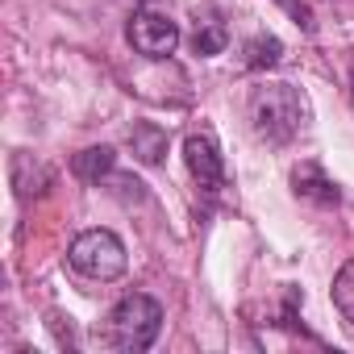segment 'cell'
Masks as SVG:
<instances>
[{
  "instance_id": "13",
  "label": "cell",
  "mask_w": 354,
  "mask_h": 354,
  "mask_svg": "<svg viewBox=\"0 0 354 354\" xmlns=\"http://www.w3.org/2000/svg\"><path fill=\"white\" fill-rule=\"evenodd\" d=\"M275 5H279V9H283V13H288V17H292L300 30H304V34H313V30H317V21H313V9L304 5V0H275Z\"/></svg>"
},
{
  "instance_id": "11",
  "label": "cell",
  "mask_w": 354,
  "mask_h": 354,
  "mask_svg": "<svg viewBox=\"0 0 354 354\" xmlns=\"http://www.w3.org/2000/svg\"><path fill=\"white\" fill-rule=\"evenodd\" d=\"M279 63H283V42L275 34H254L246 42V67L250 71H271Z\"/></svg>"
},
{
  "instance_id": "10",
  "label": "cell",
  "mask_w": 354,
  "mask_h": 354,
  "mask_svg": "<svg viewBox=\"0 0 354 354\" xmlns=\"http://www.w3.org/2000/svg\"><path fill=\"white\" fill-rule=\"evenodd\" d=\"M113 167H117V150L113 146H88V150H80L71 158V175L84 180V184H100L104 175H113Z\"/></svg>"
},
{
  "instance_id": "12",
  "label": "cell",
  "mask_w": 354,
  "mask_h": 354,
  "mask_svg": "<svg viewBox=\"0 0 354 354\" xmlns=\"http://www.w3.org/2000/svg\"><path fill=\"white\" fill-rule=\"evenodd\" d=\"M329 296H333V308L354 325V259L333 275V288H329Z\"/></svg>"
},
{
  "instance_id": "5",
  "label": "cell",
  "mask_w": 354,
  "mask_h": 354,
  "mask_svg": "<svg viewBox=\"0 0 354 354\" xmlns=\"http://www.w3.org/2000/svg\"><path fill=\"white\" fill-rule=\"evenodd\" d=\"M184 162L192 171V180L205 196H217L225 188V158L213 133H188L184 138Z\"/></svg>"
},
{
  "instance_id": "9",
  "label": "cell",
  "mask_w": 354,
  "mask_h": 354,
  "mask_svg": "<svg viewBox=\"0 0 354 354\" xmlns=\"http://www.w3.org/2000/svg\"><path fill=\"white\" fill-rule=\"evenodd\" d=\"M129 146H133V158H138V162L158 167L162 154H167V129L154 125V121H133V129H129Z\"/></svg>"
},
{
  "instance_id": "7",
  "label": "cell",
  "mask_w": 354,
  "mask_h": 354,
  "mask_svg": "<svg viewBox=\"0 0 354 354\" xmlns=\"http://www.w3.org/2000/svg\"><path fill=\"white\" fill-rule=\"evenodd\" d=\"M225 46H230V30H225L221 13H217V9H201V13H196V26H192V50H196L201 59H213V55H221Z\"/></svg>"
},
{
  "instance_id": "4",
  "label": "cell",
  "mask_w": 354,
  "mask_h": 354,
  "mask_svg": "<svg viewBox=\"0 0 354 354\" xmlns=\"http://www.w3.org/2000/svg\"><path fill=\"white\" fill-rule=\"evenodd\" d=\"M125 38L142 59H167V55H175V46H180V26H175L167 13L142 5V9H133Z\"/></svg>"
},
{
  "instance_id": "1",
  "label": "cell",
  "mask_w": 354,
  "mask_h": 354,
  "mask_svg": "<svg viewBox=\"0 0 354 354\" xmlns=\"http://www.w3.org/2000/svg\"><path fill=\"white\" fill-rule=\"evenodd\" d=\"M250 125L267 146H288L308 125V96L292 84H259L250 92Z\"/></svg>"
},
{
  "instance_id": "3",
  "label": "cell",
  "mask_w": 354,
  "mask_h": 354,
  "mask_svg": "<svg viewBox=\"0 0 354 354\" xmlns=\"http://www.w3.org/2000/svg\"><path fill=\"white\" fill-rule=\"evenodd\" d=\"M67 263L84 275V279H92V283H113L121 271H125V242L113 234V230H84L75 242H71V250H67Z\"/></svg>"
},
{
  "instance_id": "2",
  "label": "cell",
  "mask_w": 354,
  "mask_h": 354,
  "mask_svg": "<svg viewBox=\"0 0 354 354\" xmlns=\"http://www.w3.org/2000/svg\"><path fill=\"white\" fill-rule=\"evenodd\" d=\"M158 329H162V304L154 296H146V292H129L104 317L100 342L109 350H121V354H142V350L154 346Z\"/></svg>"
},
{
  "instance_id": "6",
  "label": "cell",
  "mask_w": 354,
  "mask_h": 354,
  "mask_svg": "<svg viewBox=\"0 0 354 354\" xmlns=\"http://www.w3.org/2000/svg\"><path fill=\"white\" fill-rule=\"evenodd\" d=\"M292 192L300 201H313V205H342V188L329 180V175L321 171V162H300L292 171Z\"/></svg>"
},
{
  "instance_id": "8",
  "label": "cell",
  "mask_w": 354,
  "mask_h": 354,
  "mask_svg": "<svg viewBox=\"0 0 354 354\" xmlns=\"http://www.w3.org/2000/svg\"><path fill=\"white\" fill-rule=\"evenodd\" d=\"M50 167L46 162H38L34 154H13V188H17V196L21 201H30V196H42L46 188H50Z\"/></svg>"
}]
</instances>
